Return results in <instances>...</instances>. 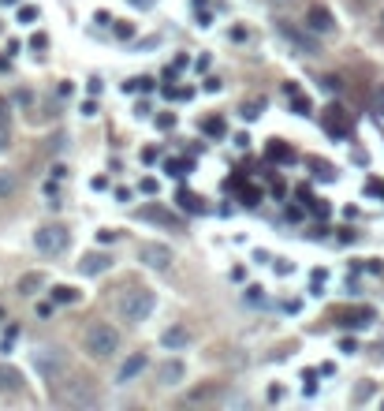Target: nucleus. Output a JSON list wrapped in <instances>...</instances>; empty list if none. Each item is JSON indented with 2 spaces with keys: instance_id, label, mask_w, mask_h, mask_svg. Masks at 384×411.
<instances>
[{
  "instance_id": "1",
  "label": "nucleus",
  "mask_w": 384,
  "mask_h": 411,
  "mask_svg": "<svg viewBox=\"0 0 384 411\" xmlns=\"http://www.w3.org/2000/svg\"><path fill=\"white\" fill-rule=\"evenodd\" d=\"M82 348L90 359H112L119 352V333L108 326V322H90L82 333Z\"/></svg>"
},
{
  "instance_id": "2",
  "label": "nucleus",
  "mask_w": 384,
  "mask_h": 411,
  "mask_svg": "<svg viewBox=\"0 0 384 411\" xmlns=\"http://www.w3.org/2000/svg\"><path fill=\"white\" fill-rule=\"evenodd\" d=\"M153 310H157V296H153L149 288H135L119 299V315H124V322H131V326H142Z\"/></svg>"
},
{
  "instance_id": "3",
  "label": "nucleus",
  "mask_w": 384,
  "mask_h": 411,
  "mask_svg": "<svg viewBox=\"0 0 384 411\" xmlns=\"http://www.w3.org/2000/svg\"><path fill=\"white\" fill-rule=\"evenodd\" d=\"M34 370L41 382H60V374L68 370V352L49 344V348H38L34 352Z\"/></svg>"
},
{
  "instance_id": "4",
  "label": "nucleus",
  "mask_w": 384,
  "mask_h": 411,
  "mask_svg": "<svg viewBox=\"0 0 384 411\" xmlns=\"http://www.w3.org/2000/svg\"><path fill=\"white\" fill-rule=\"evenodd\" d=\"M68 243H71V232L64 229V224H41V229L34 232V247L41 254H64L68 251Z\"/></svg>"
},
{
  "instance_id": "5",
  "label": "nucleus",
  "mask_w": 384,
  "mask_h": 411,
  "mask_svg": "<svg viewBox=\"0 0 384 411\" xmlns=\"http://www.w3.org/2000/svg\"><path fill=\"white\" fill-rule=\"evenodd\" d=\"M60 400L68 408H94L97 404V385L90 382V377H75V382H68V389L60 393Z\"/></svg>"
},
{
  "instance_id": "6",
  "label": "nucleus",
  "mask_w": 384,
  "mask_h": 411,
  "mask_svg": "<svg viewBox=\"0 0 384 411\" xmlns=\"http://www.w3.org/2000/svg\"><path fill=\"white\" fill-rule=\"evenodd\" d=\"M224 396V385L221 382H198L194 389H186L183 396V408H202V404H216Z\"/></svg>"
},
{
  "instance_id": "7",
  "label": "nucleus",
  "mask_w": 384,
  "mask_h": 411,
  "mask_svg": "<svg viewBox=\"0 0 384 411\" xmlns=\"http://www.w3.org/2000/svg\"><path fill=\"white\" fill-rule=\"evenodd\" d=\"M138 258H142L149 269H161V273H164V269H172V262H175L172 247H164V243H142Z\"/></svg>"
},
{
  "instance_id": "8",
  "label": "nucleus",
  "mask_w": 384,
  "mask_h": 411,
  "mask_svg": "<svg viewBox=\"0 0 384 411\" xmlns=\"http://www.w3.org/2000/svg\"><path fill=\"white\" fill-rule=\"evenodd\" d=\"M306 30H310V34H332V30H336L332 12L321 8V4H313L310 12H306Z\"/></svg>"
},
{
  "instance_id": "9",
  "label": "nucleus",
  "mask_w": 384,
  "mask_h": 411,
  "mask_svg": "<svg viewBox=\"0 0 384 411\" xmlns=\"http://www.w3.org/2000/svg\"><path fill=\"white\" fill-rule=\"evenodd\" d=\"M142 221H153V224H164L168 232H179L183 229V221L175 217V213H168V210H161V206H146V210L138 213Z\"/></svg>"
},
{
  "instance_id": "10",
  "label": "nucleus",
  "mask_w": 384,
  "mask_h": 411,
  "mask_svg": "<svg viewBox=\"0 0 384 411\" xmlns=\"http://www.w3.org/2000/svg\"><path fill=\"white\" fill-rule=\"evenodd\" d=\"M183 377H186V366L179 363V359H164V363H157V382L161 385H179L183 382Z\"/></svg>"
},
{
  "instance_id": "11",
  "label": "nucleus",
  "mask_w": 384,
  "mask_h": 411,
  "mask_svg": "<svg viewBox=\"0 0 384 411\" xmlns=\"http://www.w3.org/2000/svg\"><path fill=\"white\" fill-rule=\"evenodd\" d=\"M19 393H23V374L15 366L0 363V396H19Z\"/></svg>"
},
{
  "instance_id": "12",
  "label": "nucleus",
  "mask_w": 384,
  "mask_h": 411,
  "mask_svg": "<svg viewBox=\"0 0 384 411\" xmlns=\"http://www.w3.org/2000/svg\"><path fill=\"white\" fill-rule=\"evenodd\" d=\"M149 366V359L142 352H135V355H127L124 363H119V370H116V382H135V377L142 374Z\"/></svg>"
},
{
  "instance_id": "13",
  "label": "nucleus",
  "mask_w": 384,
  "mask_h": 411,
  "mask_svg": "<svg viewBox=\"0 0 384 411\" xmlns=\"http://www.w3.org/2000/svg\"><path fill=\"white\" fill-rule=\"evenodd\" d=\"M161 344H164L168 352L186 348V344H191V329H186V326H168V329L161 333Z\"/></svg>"
},
{
  "instance_id": "14",
  "label": "nucleus",
  "mask_w": 384,
  "mask_h": 411,
  "mask_svg": "<svg viewBox=\"0 0 384 411\" xmlns=\"http://www.w3.org/2000/svg\"><path fill=\"white\" fill-rule=\"evenodd\" d=\"M41 288H45V273H38V269H34V273H23V277L15 280V291H19V296H38Z\"/></svg>"
},
{
  "instance_id": "15",
  "label": "nucleus",
  "mask_w": 384,
  "mask_h": 411,
  "mask_svg": "<svg viewBox=\"0 0 384 411\" xmlns=\"http://www.w3.org/2000/svg\"><path fill=\"white\" fill-rule=\"evenodd\" d=\"M108 266H112V258H108V254H86L79 269H82L86 277H97V273H105Z\"/></svg>"
},
{
  "instance_id": "16",
  "label": "nucleus",
  "mask_w": 384,
  "mask_h": 411,
  "mask_svg": "<svg viewBox=\"0 0 384 411\" xmlns=\"http://www.w3.org/2000/svg\"><path fill=\"white\" fill-rule=\"evenodd\" d=\"M325 127H328V135H347V131H350V124H347L344 109H328V120H325Z\"/></svg>"
},
{
  "instance_id": "17",
  "label": "nucleus",
  "mask_w": 384,
  "mask_h": 411,
  "mask_svg": "<svg viewBox=\"0 0 384 411\" xmlns=\"http://www.w3.org/2000/svg\"><path fill=\"white\" fill-rule=\"evenodd\" d=\"M15 191H19V176L0 168V199H15Z\"/></svg>"
},
{
  "instance_id": "18",
  "label": "nucleus",
  "mask_w": 384,
  "mask_h": 411,
  "mask_svg": "<svg viewBox=\"0 0 384 411\" xmlns=\"http://www.w3.org/2000/svg\"><path fill=\"white\" fill-rule=\"evenodd\" d=\"M261 109H265V97H254V101H243V120H254V116H261Z\"/></svg>"
},
{
  "instance_id": "19",
  "label": "nucleus",
  "mask_w": 384,
  "mask_h": 411,
  "mask_svg": "<svg viewBox=\"0 0 384 411\" xmlns=\"http://www.w3.org/2000/svg\"><path fill=\"white\" fill-rule=\"evenodd\" d=\"M75 299H79V291H75V288H68V284L52 288V303H75Z\"/></svg>"
},
{
  "instance_id": "20",
  "label": "nucleus",
  "mask_w": 384,
  "mask_h": 411,
  "mask_svg": "<svg viewBox=\"0 0 384 411\" xmlns=\"http://www.w3.org/2000/svg\"><path fill=\"white\" fill-rule=\"evenodd\" d=\"M179 206H183V210H191V213H202L205 210L198 194H186V191H179Z\"/></svg>"
},
{
  "instance_id": "21",
  "label": "nucleus",
  "mask_w": 384,
  "mask_h": 411,
  "mask_svg": "<svg viewBox=\"0 0 384 411\" xmlns=\"http://www.w3.org/2000/svg\"><path fill=\"white\" fill-rule=\"evenodd\" d=\"M124 90H153V79H146V75H142V79H131V82H124Z\"/></svg>"
},
{
  "instance_id": "22",
  "label": "nucleus",
  "mask_w": 384,
  "mask_h": 411,
  "mask_svg": "<svg viewBox=\"0 0 384 411\" xmlns=\"http://www.w3.org/2000/svg\"><path fill=\"white\" fill-rule=\"evenodd\" d=\"M12 146V131H8V124H0V154Z\"/></svg>"
},
{
  "instance_id": "23",
  "label": "nucleus",
  "mask_w": 384,
  "mask_h": 411,
  "mask_svg": "<svg viewBox=\"0 0 384 411\" xmlns=\"http://www.w3.org/2000/svg\"><path fill=\"white\" fill-rule=\"evenodd\" d=\"M205 135H216V138H221V135H224V124H221V120H209V124H205Z\"/></svg>"
},
{
  "instance_id": "24",
  "label": "nucleus",
  "mask_w": 384,
  "mask_h": 411,
  "mask_svg": "<svg viewBox=\"0 0 384 411\" xmlns=\"http://www.w3.org/2000/svg\"><path fill=\"white\" fill-rule=\"evenodd\" d=\"M34 19H38L34 8H19V23H34Z\"/></svg>"
},
{
  "instance_id": "25",
  "label": "nucleus",
  "mask_w": 384,
  "mask_h": 411,
  "mask_svg": "<svg viewBox=\"0 0 384 411\" xmlns=\"http://www.w3.org/2000/svg\"><path fill=\"white\" fill-rule=\"evenodd\" d=\"M246 299H250V303H261L265 296H261V288H258V284H250V288H246Z\"/></svg>"
},
{
  "instance_id": "26",
  "label": "nucleus",
  "mask_w": 384,
  "mask_h": 411,
  "mask_svg": "<svg viewBox=\"0 0 384 411\" xmlns=\"http://www.w3.org/2000/svg\"><path fill=\"white\" fill-rule=\"evenodd\" d=\"M373 105H377V113L384 116V86H377V94H373Z\"/></svg>"
},
{
  "instance_id": "27",
  "label": "nucleus",
  "mask_w": 384,
  "mask_h": 411,
  "mask_svg": "<svg viewBox=\"0 0 384 411\" xmlns=\"http://www.w3.org/2000/svg\"><path fill=\"white\" fill-rule=\"evenodd\" d=\"M272 157H280V161H288V157H291V150H288V146H272Z\"/></svg>"
},
{
  "instance_id": "28",
  "label": "nucleus",
  "mask_w": 384,
  "mask_h": 411,
  "mask_svg": "<svg viewBox=\"0 0 384 411\" xmlns=\"http://www.w3.org/2000/svg\"><path fill=\"white\" fill-rule=\"evenodd\" d=\"M221 90V79H205V94H216Z\"/></svg>"
},
{
  "instance_id": "29",
  "label": "nucleus",
  "mask_w": 384,
  "mask_h": 411,
  "mask_svg": "<svg viewBox=\"0 0 384 411\" xmlns=\"http://www.w3.org/2000/svg\"><path fill=\"white\" fill-rule=\"evenodd\" d=\"M142 191L153 194V191H157V180H149V176H146V180H142Z\"/></svg>"
},
{
  "instance_id": "30",
  "label": "nucleus",
  "mask_w": 384,
  "mask_h": 411,
  "mask_svg": "<svg viewBox=\"0 0 384 411\" xmlns=\"http://www.w3.org/2000/svg\"><path fill=\"white\" fill-rule=\"evenodd\" d=\"M269 400H272V404H276V400H283V389L272 385V389H269Z\"/></svg>"
},
{
  "instance_id": "31",
  "label": "nucleus",
  "mask_w": 384,
  "mask_h": 411,
  "mask_svg": "<svg viewBox=\"0 0 384 411\" xmlns=\"http://www.w3.org/2000/svg\"><path fill=\"white\" fill-rule=\"evenodd\" d=\"M366 396H373V385H362L358 393H355V400H366Z\"/></svg>"
},
{
  "instance_id": "32",
  "label": "nucleus",
  "mask_w": 384,
  "mask_h": 411,
  "mask_svg": "<svg viewBox=\"0 0 384 411\" xmlns=\"http://www.w3.org/2000/svg\"><path fill=\"white\" fill-rule=\"evenodd\" d=\"M4 113H8V101L0 97V124H8V116H4Z\"/></svg>"
},
{
  "instance_id": "33",
  "label": "nucleus",
  "mask_w": 384,
  "mask_h": 411,
  "mask_svg": "<svg viewBox=\"0 0 384 411\" xmlns=\"http://www.w3.org/2000/svg\"><path fill=\"white\" fill-rule=\"evenodd\" d=\"M272 4H283V8H288V4H295V0H272Z\"/></svg>"
},
{
  "instance_id": "34",
  "label": "nucleus",
  "mask_w": 384,
  "mask_h": 411,
  "mask_svg": "<svg viewBox=\"0 0 384 411\" xmlns=\"http://www.w3.org/2000/svg\"><path fill=\"white\" fill-rule=\"evenodd\" d=\"M135 4H138V8H149V0H135Z\"/></svg>"
},
{
  "instance_id": "35",
  "label": "nucleus",
  "mask_w": 384,
  "mask_h": 411,
  "mask_svg": "<svg viewBox=\"0 0 384 411\" xmlns=\"http://www.w3.org/2000/svg\"><path fill=\"white\" fill-rule=\"evenodd\" d=\"M381 34H384V12H381Z\"/></svg>"
},
{
  "instance_id": "36",
  "label": "nucleus",
  "mask_w": 384,
  "mask_h": 411,
  "mask_svg": "<svg viewBox=\"0 0 384 411\" xmlns=\"http://www.w3.org/2000/svg\"><path fill=\"white\" fill-rule=\"evenodd\" d=\"M4 4H19V0H4Z\"/></svg>"
},
{
  "instance_id": "37",
  "label": "nucleus",
  "mask_w": 384,
  "mask_h": 411,
  "mask_svg": "<svg viewBox=\"0 0 384 411\" xmlns=\"http://www.w3.org/2000/svg\"><path fill=\"white\" fill-rule=\"evenodd\" d=\"M358 4H373V0H358Z\"/></svg>"
}]
</instances>
